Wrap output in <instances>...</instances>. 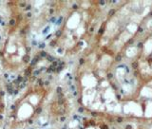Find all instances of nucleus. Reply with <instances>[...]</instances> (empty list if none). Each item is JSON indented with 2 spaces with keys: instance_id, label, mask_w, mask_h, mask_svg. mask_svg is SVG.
I'll return each instance as SVG.
<instances>
[{
  "instance_id": "1",
  "label": "nucleus",
  "mask_w": 152,
  "mask_h": 129,
  "mask_svg": "<svg viewBox=\"0 0 152 129\" xmlns=\"http://www.w3.org/2000/svg\"><path fill=\"white\" fill-rule=\"evenodd\" d=\"M27 55V46L23 35L17 31L11 32L0 50L3 66L9 70L15 71L24 64Z\"/></svg>"
}]
</instances>
